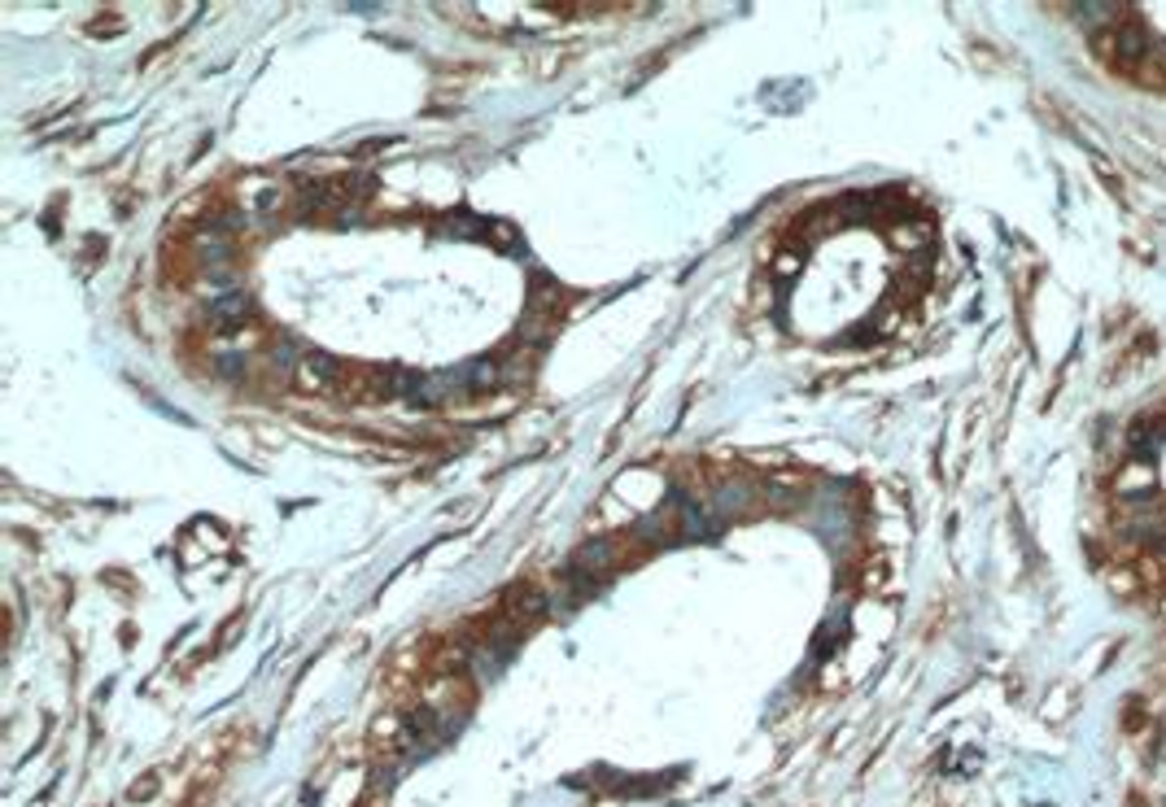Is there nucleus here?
<instances>
[{
  "label": "nucleus",
  "mask_w": 1166,
  "mask_h": 807,
  "mask_svg": "<svg viewBox=\"0 0 1166 807\" xmlns=\"http://www.w3.org/2000/svg\"><path fill=\"white\" fill-rule=\"evenodd\" d=\"M1093 53L1118 79L1166 97V4H1101L1088 9Z\"/></svg>",
  "instance_id": "2"
},
{
  "label": "nucleus",
  "mask_w": 1166,
  "mask_h": 807,
  "mask_svg": "<svg viewBox=\"0 0 1166 807\" xmlns=\"http://www.w3.org/2000/svg\"><path fill=\"white\" fill-rule=\"evenodd\" d=\"M1097 546L1118 580L1166 602V389L1109 446L1097 480Z\"/></svg>",
  "instance_id": "1"
}]
</instances>
